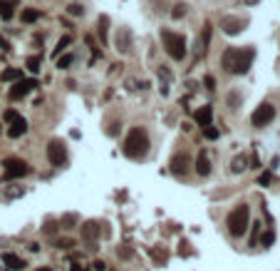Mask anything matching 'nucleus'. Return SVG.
Instances as JSON below:
<instances>
[{"label": "nucleus", "instance_id": "obj_20", "mask_svg": "<svg viewBox=\"0 0 280 271\" xmlns=\"http://www.w3.org/2000/svg\"><path fill=\"white\" fill-rule=\"evenodd\" d=\"M231 169H233L235 174H238V172H243V169H246V157H235V159H233V167H231Z\"/></svg>", "mask_w": 280, "mask_h": 271}, {"label": "nucleus", "instance_id": "obj_14", "mask_svg": "<svg viewBox=\"0 0 280 271\" xmlns=\"http://www.w3.org/2000/svg\"><path fill=\"white\" fill-rule=\"evenodd\" d=\"M3 264H8V269H13V271H20V269H25V261L20 259V256H15V254H3Z\"/></svg>", "mask_w": 280, "mask_h": 271}, {"label": "nucleus", "instance_id": "obj_10", "mask_svg": "<svg viewBox=\"0 0 280 271\" xmlns=\"http://www.w3.org/2000/svg\"><path fill=\"white\" fill-rule=\"evenodd\" d=\"M243 25H246V20H241V17H223V20H221V28H223L228 35L241 33V30H243Z\"/></svg>", "mask_w": 280, "mask_h": 271}, {"label": "nucleus", "instance_id": "obj_30", "mask_svg": "<svg viewBox=\"0 0 280 271\" xmlns=\"http://www.w3.org/2000/svg\"><path fill=\"white\" fill-rule=\"evenodd\" d=\"M268 182H270V174H268V172H265V174H263V177H261V184H268Z\"/></svg>", "mask_w": 280, "mask_h": 271}, {"label": "nucleus", "instance_id": "obj_19", "mask_svg": "<svg viewBox=\"0 0 280 271\" xmlns=\"http://www.w3.org/2000/svg\"><path fill=\"white\" fill-rule=\"evenodd\" d=\"M20 77H23V70H5L3 75H0V80H20Z\"/></svg>", "mask_w": 280, "mask_h": 271}, {"label": "nucleus", "instance_id": "obj_26", "mask_svg": "<svg viewBox=\"0 0 280 271\" xmlns=\"http://www.w3.org/2000/svg\"><path fill=\"white\" fill-rule=\"evenodd\" d=\"M70 43H72V37H62V40H60V43H57V50H55V55H60V52L64 50V48H67V45H70Z\"/></svg>", "mask_w": 280, "mask_h": 271}, {"label": "nucleus", "instance_id": "obj_8", "mask_svg": "<svg viewBox=\"0 0 280 271\" xmlns=\"http://www.w3.org/2000/svg\"><path fill=\"white\" fill-rule=\"evenodd\" d=\"M3 167H5V177H8V179H13V177H25V174L30 172L28 162H23V159H5Z\"/></svg>", "mask_w": 280, "mask_h": 271}, {"label": "nucleus", "instance_id": "obj_24", "mask_svg": "<svg viewBox=\"0 0 280 271\" xmlns=\"http://www.w3.org/2000/svg\"><path fill=\"white\" fill-rule=\"evenodd\" d=\"M171 15H174V20L184 17V15H186V5H184V3H181V5H174V10H171Z\"/></svg>", "mask_w": 280, "mask_h": 271}, {"label": "nucleus", "instance_id": "obj_21", "mask_svg": "<svg viewBox=\"0 0 280 271\" xmlns=\"http://www.w3.org/2000/svg\"><path fill=\"white\" fill-rule=\"evenodd\" d=\"M107 25H109V17H99V37H102V43L107 40Z\"/></svg>", "mask_w": 280, "mask_h": 271}, {"label": "nucleus", "instance_id": "obj_22", "mask_svg": "<svg viewBox=\"0 0 280 271\" xmlns=\"http://www.w3.org/2000/svg\"><path fill=\"white\" fill-rule=\"evenodd\" d=\"M203 135H206L208 139H216V137H218V130L213 127V124H203Z\"/></svg>", "mask_w": 280, "mask_h": 271}, {"label": "nucleus", "instance_id": "obj_13", "mask_svg": "<svg viewBox=\"0 0 280 271\" xmlns=\"http://www.w3.org/2000/svg\"><path fill=\"white\" fill-rule=\"evenodd\" d=\"M196 174H199V177H208V174H211V159H208L206 152H201V154L196 157Z\"/></svg>", "mask_w": 280, "mask_h": 271}, {"label": "nucleus", "instance_id": "obj_25", "mask_svg": "<svg viewBox=\"0 0 280 271\" xmlns=\"http://www.w3.org/2000/svg\"><path fill=\"white\" fill-rule=\"evenodd\" d=\"M67 13H70V15H75V17H77V15H84V8H82V5H79V3H72V5H70V8H67Z\"/></svg>", "mask_w": 280, "mask_h": 271}, {"label": "nucleus", "instance_id": "obj_28", "mask_svg": "<svg viewBox=\"0 0 280 271\" xmlns=\"http://www.w3.org/2000/svg\"><path fill=\"white\" fill-rule=\"evenodd\" d=\"M0 50H10V43H8L3 35H0Z\"/></svg>", "mask_w": 280, "mask_h": 271}, {"label": "nucleus", "instance_id": "obj_12", "mask_svg": "<svg viewBox=\"0 0 280 271\" xmlns=\"http://www.w3.org/2000/svg\"><path fill=\"white\" fill-rule=\"evenodd\" d=\"M171 172L184 177V174L188 172V157H186V154H176L174 159H171Z\"/></svg>", "mask_w": 280, "mask_h": 271}, {"label": "nucleus", "instance_id": "obj_23", "mask_svg": "<svg viewBox=\"0 0 280 271\" xmlns=\"http://www.w3.org/2000/svg\"><path fill=\"white\" fill-rule=\"evenodd\" d=\"M70 65H72V55H64L62 60H57V68H60V70H67Z\"/></svg>", "mask_w": 280, "mask_h": 271}, {"label": "nucleus", "instance_id": "obj_31", "mask_svg": "<svg viewBox=\"0 0 280 271\" xmlns=\"http://www.w3.org/2000/svg\"><path fill=\"white\" fill-rule=\"evenodd\" d=\"M8 3H13V5H15V3H17V0H8Z\"/></svg>", "mask_w": 280, "mask_h": 271}, {"label": "nucleus", "instance_id": "obj_9", "mask_svg": "<svg viewBox=\"0 0 280 271\" xmlns=\"http://www.w3.org/2000/svg\"><path fill=\"white\" fill-rule=\"evenodd\" d=\"M35 87H37V82H35V80H17L15 85L10 87L8 95H10V100H23V97L30 95Z\"/></svg>", "mask_w": 280, "mask_h": 271}, {"label": "nucleus", "instance_id": "obj_16", "mask_svg": "<svg viewBox=\"0 0 280 271\" xmlns=\"http://www.w3.org/2000/svg\"><path fill=\"white\" fill-rule=\"evenodd\" d=\"M196 122L201 124V127H203V124H211V107H201L196 112Z\"/></svg>", "mask_w": 280, "mask_h": 271}, {"label": "nucleus", "instance_id": "obj_15", "mask_svg": "<svg viewBox=\"0 0 280 271\" xmlns=\"http://www.w3.org/2000/svg\"><path fill=\"white\" fill-rule=\"evenodd\" d=\"M25 65H28V70L35 75V72H40V68H42V57H40V55H32V57H28Z\"/></svg>", "mask_w": 280, "mask_h": 271}, {"label": "nucleus", "instance_id": "obj_18", "mask_svg": "<svg viewBox=\"0 0 280 271\" xmlns=\"http://www.w3.org/2000/svg\"><path fill=\"white\" fill-rule=\"evenodd\" d=\"M40 17H42V13H40V10H35V8L23 10V23H35V20H40Z\"/></svg>", "mask_w": 280, "mask_h": 271}, {"label": "nucleus", "instance_id": "obj_3", "mask_svg": "<svg viewBox=\"0 0 280 271\" xmlns=\"http://www.w3.org/2000/svg\"><path fill=\"white\" fill-rule=\"evenodd\" d=\"M161 43H164V50L169 52L171 60L181 62L186 57V37L181 33H174V30H161Z\"/></svg>", "mask_w": 280, "mask_h": 271}, {"label": "nucleus", "instance_id": "obj_29", "mask_svg": "<svg viewBox=\"0 0 280 271\" xmlns=\"http://www.w3.org/2000/svg\"><path fill=\"white\" fill-rule=\"evenodd\" d=\"M206 87H208V90H216V82H213V77H206Z\"/></svg>", "mask_w": 280, "mask_h": 271}, {"label": "nucleus", "instance_id": "obj_17", "mask_svg": "<svg viewBox=\"0 0 280 271\" xmlns=\"http://www.w3.org/2000/svg\"><path fill=\"white\" fill-rule=\"evenodd\" d=\"M13 3H8V0H0V17L3 20H10L13 17Z\"/></svg>", "mask_w": 280, "mask_h": 271}, {"label": "nucleus", "instance_id": "obj_1", "mask_svg": "<svg viewBox=\"0 0 280 271\" xmlns=\"http://www.w3.org/2000/svg\"><path fill=\"white\" fill-rule=\"evenodd\" d=\"M255 60V50L253 48H228L221 57V65L226 68V72L231 75H246Z\"/></svg>", "mask_w": 280, "mask_h": 271}, {"label": "nucleus", "instance_id": "obj_4", "mask_svg": "<svg viewBox=\"0 0 280 271\" xmlns=\"http://www.w3.org/2000/svg\"><path fill=\"white\" fill-rule=\"evenodd\" d=\"M248 221H250V212H248V206L246 204H238L235 209L228 214L226 219V226H228V234L235 237V239H241L246 234V229H248Z\"/></svg>", "mask_w": 280, "mask_h": 271}, {"label": "nucleus", "instance_id": "obj_7", "mask_svg": "<svg viewBox=\"0 0 280 271\" xmlns=\"http://www.w3.org/2000/svg\"><path fill=\"white\" fill-rule=\"evenodd\" d=\"M47 159H50L55 167H62L64 162H67V150H64V142H62V139H52V142H50Z\"/></svg>", "mask_w": 280, "mask_h": 271}, {"label": "nucleus", "instance_id": "obj_6", "mask_svg": "<svg viewBox=\"0 0 280 271\" xmlns=\"http://www.w3.org/2000/svg\"><path fill=\"white\" fill-rule=\"evenodd\" d=\"M275 117V107L270 105V102H263V105H258L250 122H253V127H265V124H270Z\"/></svg>", "mask_w": 280, "mask_h": 271}, {"label": "nucleus", "instance_id": "obj_5", "mask_svg": "<svg viewBox=\"0 0 280 271\" xmlns=\"http://www.w3.org/2000/svg\"><path fill=\"white\" fill-rule=\"evenodd\" d=\"M5 122H10L8 137H13V139L23 137V135L28 132V122H25V117H20L15 110H8V112H5Z\"/></svg>", "mask_w": 280, "mask_h": 271}, {"label": "nucleus", "instance_id": "obj_32", "mask_svg": "<svg viewBox=\"0 0 280 271\" xmlns=\"http://www.w3.org/2000/svg\"><path fill=\"white\" fill-rule=\"evenodd\" d=\"M37 271H50V269H37Z\"/></svg>", "mask_w": 280, "mask_h": 271}, {"label": "nucleus", "instance_id": "obj_2", "mask_svg": "<svg viewBox=\"0 0 280 271\" xmlns=\"http://www.w3.org/2000/svg\"><path fill=\"white\" fill-rule=\"evenodd\" d=\"M122 152L129 157V159H144L146 152H149V135L141 130V127H132L124 139V147Z\"/></svg>", "mask_w": 280, "mask_h": 271}, {"label": "nucleus", "instance_id": "obj_11", "mask_svg": "<svg viewBox=\"0 0 280 271\" xmlns=\"http://www.w3.org/2000/svg\"><path fill=\"white\" fill-rule=\"evenodd\" d=\"M117 50L119 52H129V50H132V33H129L126 28H122L119 35H117Z\"/></svg>", "mask_w": 280, "mask_h": 271}, {"label": "nucleus", "instance_id": "obj_27", "mask_svg": "<svg viewBox=\"0 0 280 271\" xmlns=\"http://www.w3.org/2000/svg\"><path fill=\"white\" fill-rule=\"evenodd\" d=\"M273 239H275V237H273V234H265V237H263V241H261V244H263V246H270V244H273Z\"/></svg>", "mask_w": 280, "mask_h": 271}]
</instances>
